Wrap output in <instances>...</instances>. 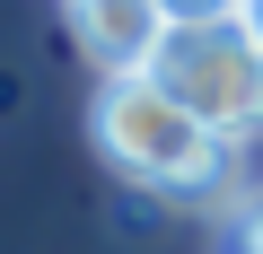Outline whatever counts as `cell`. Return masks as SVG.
<instances>
[{
  "mask_svg": "<svg viewBox=\"0 0 263 254\" xmlns=\"http://www.w3.org/2000/svg\"><path fill=\"white\" fill-rule=\"evenodd\" d=\"M62 9H70L79 53H88L105 79L149 70V53H158V35H167V9H158V0H62Z\"/></svg>",
  "mask_w": 263,
  "mask_h": 254,
  "instance_id": "3957f363",
  "label": "cell"
},
{
  "mask_svg": "<svg viewBox=\"0 0 263 254\" xmlns=\"http://www.w3.org/2000/svg\"><path fill=\"white\" fill-rule=\"evenodd\" d=\"M237 27H246V35L263 44V0H246V9H237Z\"/></svg>",
  "mask_w": 263,
  "mask_h": 254,
  "instance_id": "8992f818",
  "label": "cell"
},
{
  "mask_svg": "<svg viewBox=\"0 0 263 254\" xmlns=\"http://www.w3.org/2000/svg\"><path fill=\"white\" fill-rule=\"evenodd\" d=\"M88 132H97L105 167H114V175H132L141 193L202 202V193H228V175H237V141H228V132H211L202 114H184L149 70L97 79Z\"/></svg>",
  "mask_w": 263,
  "mask_h": 254,
  "instance_id": "6da1fadb",
  "label": "cell"
},
{
  "mask_svg": "<svg viewBox=\"0 0 263 254\" xmlns=\"http://www.w3.org/2000/svg\"><path fill=\"white\" fill-rule=\"evenodd\" d=\"M237 254H263V202H254V210H237Z\"/></svg>",
  "mask_w": 263,
  "mask_h": 254,
  "instance_id": "5b68a950",
  "label": "cell"
},
{
  "mask_svg": "<svg viewBox=\"0 0 263 254\" xmlns=\"http://www.w3.org/2000/svg\"><path fill=\"white\" fill-rule=\"evenodd\" d=\"M149 79H158L184 114H202L211 132H228V141L263 132V44H254L237 18L167 27L158 53H149Z\"/></svg>",
  "mask_w": 263,
  "mask_h": 254,
  "instance_id": "7a4b0ae2",
  "label": "cell"
},
{
  "mask_svg": "<svg viewBox=\"0 0 263 254\" xmlns=\"http://www.w3.org/2000/svg\"><path fill=\"white\" fill-rule=\"evenodd\" d=\"M167 9V27H211V18H237L246 0H158Z\"/></svg>",
  "mask_w": 263,
  "mask_h": 254,
  "instance_id": "277c9868",
  "label": "cell"
}]
</instances>
